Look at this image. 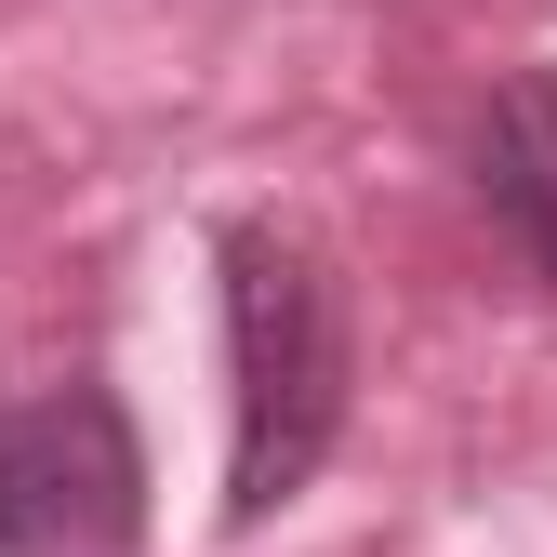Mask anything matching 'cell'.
<instances>
[{
  "instance_id": "cell-1",
  "label": "cell",
  "mask_w": 557,
  "mask_h": 557,
  "mask_svg": "<svg viewBox=\"0 0 557 557\" xmlns=\"http://www.w3.org/2000/svg\"><path fill=\"white\" fill-rule=\"evenodd\" d=\"M226 531H265L278 505L306 492L345 438V278L319 265V239L293 226H226Z\"/></svg>"
},
{
  "instance_id": "cell-2",
  "label": "cell",
  "mask_w": 557,
  "mask_h": 557,
  "mask_svg": "<svg viewBox=\"0 0 557 557\" xmlns=\"http://www.w3.org/2000/svg\"><path fill=\"white\" fill-rule=\"evenodd\" d=\"M147 531V451L107 385L0 411V557H120Z\"/></svg>"
},
{
  "instance_id": "cell-3",
  "label": "cell",
  "mask_w": 557,
  "mask_h": 557,
  "mask_svg": "<svg viewBox=\"0 0 557 557\" xmlns=\"http://www.w3.org/2000/svg\"><path fill=\"white\" fill-rule=\"evenodd\" d=\"M478 199L505 213L518 265L557 293V66H518L492 94V120H478Z\"/></svg>"
}]
</instances>
